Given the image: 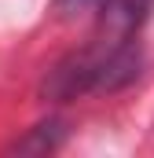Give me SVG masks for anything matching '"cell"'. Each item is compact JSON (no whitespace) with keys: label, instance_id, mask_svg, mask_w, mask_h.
<instances>
[{"label":"cell","instance_id":"3","mask_svg":"<svg viewBox=\"0 0 154 158\" xmlns=\"http://www.w3.org/2000/svg\"><path fill=\"white\" fill-rule=\"evenodd\" d=\"M66 15H74V11H88V7H99L103 0H55Z\"/></svg>","mask_w":154,"mask_h":158},{"label":"cell","instance_id":"1","mask_svg":"<svg viewBox=\"0 0 154 158\" xmlns=\"http://www.w3.org/2000/svg\"><path fill=\"white\" fill-rule=\"evenodd\" d=\"M140 70H143V52H140L136 37L99 33L88 48L59 59L48 70L40 92L55 103H70L81 96H92V92H117L140 77Z\"/></svg>","mask_w":154,"mask_h":158},{"label":"cell","instance_id":"2","mask_svg":"<svg viewBox=\"0 0 154 158\" xmlns=\"http://www.w3.org/2000/svg\"><path fill=\"white\" fill-rule=\"evenodd\" d=\"M63 140H66V121L48 118V121H37L33 129H26V136H18L7 147V155H51L63 147Z\"/></svg>","mask_w":154,"mask_h":158}]
</instances>
